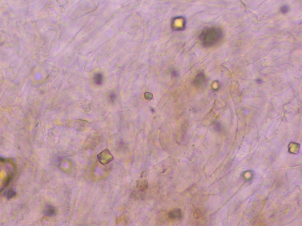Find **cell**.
<instances>
[{"instance_id": "cell-2", "label": "cell", "mask_w": 302, "mask_h": 226, "mask_svg": "<svg viewBox=\"0 0 302 226\" xmlns=\"http://www.w3.org/2000/svg\"><path fill=\"white\" fill-rule=\"evenodd\" d=\"M206 80L205 76L202 72L199 73L194 80V84L195 86H202L205 83Z\"/></svg>"}, {"instance_id": "cell-1", "label": "cell", "mask_w": 302, "mask_h": 226, "mask_svg": "<svg viewBox=\"0 0 302 226\" xmlns=\"http://www.w3.org/2000/svg\"><path fill=\"white\" fill-rule=\"evenodd\" d=\"M223 37V32L220 27H211L205 28L199 36L202 45L205 47H211L219 43Z\"/></svg>"}, {"instance_id": "cell-3", "label": "cell", "mask_w": 302, "mask_h": 226, "mask_svg": "<svg viewBox=\"0 0 302 226\" xmlns=\"http://www.w3.org/2000/svg\"><path fill=\"white\" fill-rule=\"evenodd\" d=\"M47 216H53L55 213V209L53 207H49L47 209L46 211Z\"/></svg>"}, {"instance_id": "cell-4", "label": "cell", "mask_w": 302, "mask_h": 226, "mask_svg": "<svg viewBox=\"0 0 302 226\" xmlns=\"http://www.w3.org/2000/svg\"><path fill=\"white\" fill-rule=\"evenodd\" d=\"M289 11V7L287 6H283L280 8V12L282 14H287Z\"/></svg>"}]
</instances>
